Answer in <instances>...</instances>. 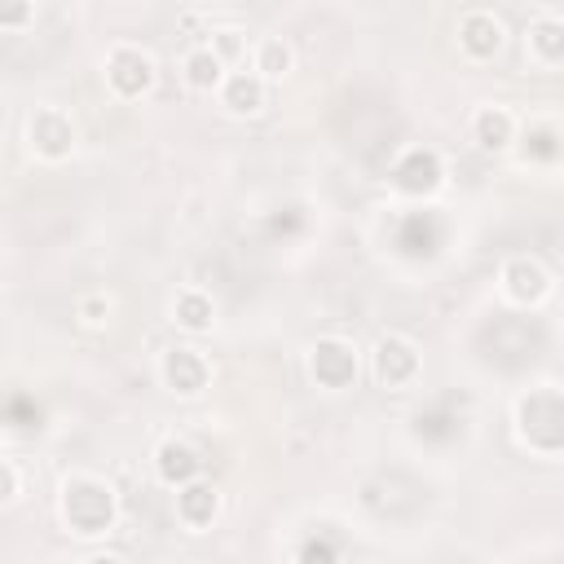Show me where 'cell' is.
<instances>
[{
  "label": "cell",
  "mask_w": 564,
  "mask_h": 564,
  "mask_svg": "<svg viewBox=\"0 0 564 564\" xmlns=\"http://www.w3.org/2000/svg\"><path fill=\"white\" fill-rule=\"evenodd\" d=\"M26 141L40 159L62 163L75 150V119L62 106H35V115L26 119Z\"/></svg>",
  "instance_id": "7"
},
{
  "label": "cell",
  "mask_w": 564,
  "mask_h": 564,
  "mask_svg": "<svg viewBox=\"0 0 564 564\" xmlns=\"http://www.w3.org/2000/svg\"><path fill=\"white\" fill-rule=\"evenodd\" d=\"M291 66H295V53H291V44L286 40H278V35H269V40H260L256 44V62H251V70L269 84V79H286L291 75Z\"/></svg>",
  "instance_id": "18"
},
{
  "label": "cell",
  "mask_w": 564,
  "mask_h": 564,
  "mask_svg": "<svg viewBox=\"0 0 564 564\" xmlns=\"http://www.w3.org/2000/svg\"><path fill=\"white\" fill-rule=\"evenodd\" d=\"M172 322H176L181 330H194V335L212 330V322H216V304H212V295L198 291V286L176 291V300H172Z\"/></svg>",
  "instance_id": "16"
},
{
  "label": "cell",
  "mask_w": 564,
  "mask_h": 564,
  "mask_svg": "<svg viewBox=\"0 0 564 564\" xmlns=\"http://www.w3.org/2000/svg\"><path fill=\"white\" fill-rule=\"evenodd\" d=\"M154 476H159L167 489H176V485L203 476V458H198V449H194L189 441L167 436V441H159V449H154Z\"/></svg>",
  "instance_id": "12"
},
{
  "label": "cell",
  "mask_w": 564,
  "mask_h": 564,
  "mask_svg": "<svg viewBox=\"0 0 564 564\" xmlns=\"http://www.w3.org/2000/svg\"><path fill=\"white\" fill-rule=\"evenodd\" d=\"M560 132L551 128V123H542V128H529V145H524V154L529 159H555L560 154Z\"/></svg>",
  "instance_id": "22"
},
{
  "label": "cell",
  "mask_w": 564,
  "mask_h": 564,
  "mask_svg": "<svg viewBox=\"0 0 564 564\" xmlns=\"http://www.w3.org/2000/svg\"><path fill=\"white\" fill-rule=\"evenodd\" d=\"M216 516H220V489H216L212 480L194 476V480L176 485V520H181L189 533L212 529V524H216Z\"/></svg>",
  "instance_id": "11"
},
{
  "label": "cell",
  "mask_w": 564,
  "mask_h": 564,
  "mask_svg": "<svg viewBox=\"0 0 564 564\" xmlns=\"http://www.w3.org/2000/svg\"><path fill=\"white\" fill-rule=\"evenodd\" d=\"M110 313H115V295H106V291H88V295L75 300V317H79V326H88V330L110 326Z\"/></svg>",
  "instance_id": "19"
},
{
  "label": "cell",
  "mask_w": 564,
  "mask_h": 564,
  "mask_svg": "<svg viewBox=\"0 0 564 564\" xmlns=\"http://www.w3.org/2000/svg\"><path fill=\"white\" fill-rule=\"evenodd\" d=\"M159 379H163V388L176 392V397H198V392L207 388V379H212V361H207L198 348L176 344V348L163 352V361H159Z\"/></svg>",
  "instance_id": "8"
},
{
  "label": "cell",
  "mask_w": 564,
  "mask_h": 564,
  "mask_svg": "<svg viewBox=\"0 0 564 564\" xmlns=\"http://www.w3.org/2000/svg\"><path fill=\"white\" fill-rule=\"evenodd\" d=\"M524 44H529V53H533L542 66H560V62H564V22L551 18V13L533 18L529 31H524Z\"/></svg>",
  "instance_id": "15"
},
{
  "label": "cell",
  "mask_w": 564,
  "mask_h": 564,
  "mask_svg": "<svg viewBox=\"0 0 564 564\" xmlns=\"http://www.w3.org/2000/svg\"><path fill=\"white\" fill-rule=\"evenodd\" d=\"M419 370H423V357H419V344H414L410 335L388 330V335H379V339H375L370 375H375V383H379V388L401 392V388H410V383L419 379Z\"/></svg>",
  "instance_id": "5"
},
{
  "label": "cell",
  "mask_w": 564,
  "mask_h": 564,
  "mask_svg": "<svg viewBox=\"0 0 564 564\" xmlns=\"http://www.w3.org/2000/svg\"><path fill=\"white\" fill-rule=\"evenodd\" d=\"M57 511H62V524L79 538H97V533H110L115 529V516H119V502H115V489L93 476V471H75L62 480V494H57Z\"/></svg>",
  "instance_id": "1"
},
{
  "label": "cell",
  "mask_w": 564,
  "mask_h": 564,
  "mask_svg": "<svg viewBox=\"0 0 564 564\" xmlns=\"http://www.w3.org/2000/svg\"><path fill=\"white\" fill-rule=\"evenodd\" d=\"M507 44V26L494 9H467L458 18V48L471 57V62H494Z\"/></svg>",
  "instance_id": "9"
},
{
  "label": "cell",
  "mask_w": 564,
  "mask_h": 564,
  "mask_svg": "<svg viewBox=\"0 0 564 564\" xmlns=\"http://www.w3.org/2000/svg\"><path fill=\"white\" fill-rule=\"evenodd\" d=\"M516 432L542 458H555L564 449V397H560L555 383L529 388L516 401Z\"/></svg>",
  "instance_id": "2"
},
{
  "label": "cell",
  "mask_w": 564,
  "mask_h": 564,
  "mask_svg": "<svg viewBox=\"0 0 564 564\" xmlns=\"http://www.w3.org/2000/svg\"><path fill=\"white\" fill-rule=\"evenodd\" d=\"M216 97H220V106H225L229 115L247 119V115H260V110H264V97H269V93H264V79H260L256 70H225Z\"/></svg>",
  "instance_id": "13"
},
{
  "label": "cell",
  "mask_w": 564,
  "mask_h": 564,
  "mask_svg": "<svg viewBox=\"0 0 564 564\" xmlns=\"http://www.w3.org/2000/svg\"><path fill=\"white\" fill-rule=\"evenodd\" d=\"M181 70H185V84H189L194 93H216V88H220V79H225V62H220L207 44L189 48V53H185V62H181Z\"/></svg>",
  "instance_id": "17"
},
{
  "label": "cell",
  "mask_w": 564,
  "mask_h": 564,
  "mask_svg": "<svg viewBox=\"0 0 564 564\" xmlns=\"http://www.w3.org/2000/svg\"><path fill=\"white\" fill-rule=\"evenodd\" d=\"M498 282H502V295H507L511 304H520V308L542 304L546 291H551V273H546V264H542L538 256H511V260L502 264Z\"/></svg>",
  "instance_id": "10"
},
{
  "label": "cell",
  "mask_w": 564,
  "mask_h": 564,
  "mask_svg": "<svg viewBox=\"0 0 564 564\" xmlns=\"http://www.w3.org/2000/svg\"><path fill=\"white\" fill-rule=\"evenodd\" d=\"M388 181H392V189H401V194H410V198H427V194L441 189V181H445V163H441L436 150H427V145H410V150L397 154Z\"/></svg>",
  "instance_id": "6"
},
{
  "label": "cell",
  "mask_w": 564,
  "mask_h": 564,
  "mask_svg": "<svg viewBox=\"0 0 564 564\" xmlns=\"http://www.w3.org/2000/svg\"><path fill=\"white\" fill-rule=\"evenodd\" d=\"M35 18V0H0V31H22Z\"/></svg>",
  "instance_id": "21"
},
{
  "label": "cell",
  "mask_w": 564,
  "mask_h": 564,
  "mask_svg": "<svg viewBox=\"0 0 564 564\" xmlns=\"http://www.w3.org/2000/svg\"><path fill=\"white\" fill-rule=\"evenodd\" d=\"M295 555H300V560H335V555H339V546H335V542H317V538H313V542H304Z\"/></svg>",
  "instance_id": "24"
},
{
  "label": "cell",
  "mask_w": 564,
  "mask_h": 564,
  "mask_svg": "<svg viewBox=\"0 0 564 564\" xmlns=\"http://www.w3.org/2000/svg\"><path fill=\"white\" fill-rule=\"evenodd\" d=\"M207 48L229 66V62L242 57V31H238V26H220V31H212V44H207Z\"/></svg>",
  "instance_id": "20"
},
{
  "label": "cell",
  "mask_w": 564,
  "mask_h": 564,
  "mask_svg": "<svg viewBox=\"0 0 564 564\" xmlns=\"http://www.w3.org/2000/svg\"><path fill=\"white\" fill-rule=\"evenodd\" d=\"M471 137H476L480 150L498 154V150H507L516 141V115L507 106H480L471 115Z\"/></svg>",
  "instance_id": "14"
},
{
  "label": "cell",
  "mask_w": 564,
  "mask_h": 564,
  "mask_svg": "<svg viewBox=\"0 0 564 564\" xmlns=\"http://www.w3.org/2000/svg\"><path fill=\"white\" fill-rule=\"evenodd\" d=\"M154 84H159V66H154V53L150 48H141V44H115L106 53V88L119 101H141V97H150Z\"/></svg>",
  "instance_id": "3"
},
{
  "label": "cell",
  "mask_w": 564,
  "mask_h": 564,
  "mask_svg": "<svg viewBox=\"0 0 564 564\" xmlns=\"http://www.w3.org/2000/svg\"><path fill=\"white\" fill-rule=\"evenodd\" d=\"M308 375H313L317 388L344 392V388H352L361 379V352L339 335H322L308 348Z\"/></svg>",
  "instance_id": "4"
},
{
  "label": "cell",
  "mask_w": 564,
  "mask_h": 564,
  "mask_svg": "<svg viewBox=\"0 0 564 564\" xmlns=\"http://www.w3.org/2000/svg\"><path fill=\"white\" fill-rule=\"evenodd\" d=\"M18 498V467L9 458H0V507H9Z\"/></svg>",
  "instance_id": "23"
}]
</instances>
